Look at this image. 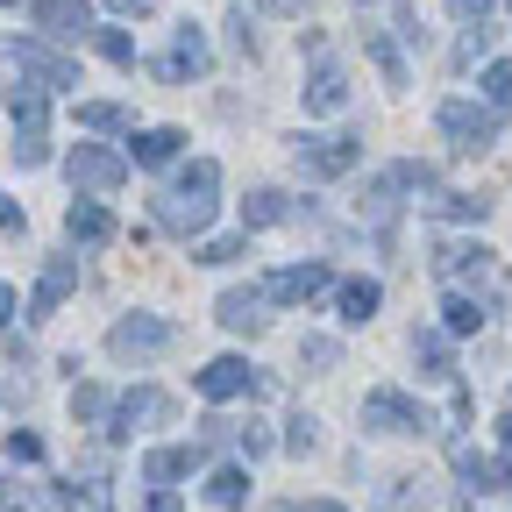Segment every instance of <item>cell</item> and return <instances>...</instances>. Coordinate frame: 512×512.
<instances>
[{"label": "cell", "instance_id": "cell-1", "mask_svg": "<svg viewBox=\"0 0 512 512\" xmlns=\"http://www.w3.org/2000/svg\"><path fill=\"white\" fill-rule=\"evenodd\" d=\"M214 192H221V164H214V157L185 164V171H178V178H171V185L157 192V228H164V235H185V242H192V235H200V228L214 221V207H221Z\"/></svg>", "mask_w": 512, "mask_h": 512}, {"label": "cell", "instance_id": "cell-2", "mask_svg": "<svg viewBox=\"0 0 512 512\" xmlns=\"http://www.w3.org/2000/svg\"><path fill=\"white\" fill-rule=\"evenodd\" d=\"M306 114H342L349 107V79H342V64H335V50H328V36H306Z\"/></svg>", "mask_w": 512, "mask_h": 512}, {"label": "cell", "instance_id": "cell-3", "mask_svg": "<svg viewBox=\"0 0 512 512\" xmlns=\"http://www.w3.org/2000/svg\"><path fill=\"white\" fill-rule=\"evenodd\" d=\"M441 136L456 143L463 157H484L491 143H498V107H477V100H441Z\"/></svg>", "mask_w": 512, "mask_h": 512}, {"label": "cell", "instance_id": "cell-4", "mask_svg": "<svg viewBox=\"0 0 512 512\" xmlns=\"http://www.w3.org/2000/svg\"><path fill=\"white\" fill-rule=\"evenodd\" d=\"M8 114H15V136H22L15 157L36 171V164L50 157V143H43V128H50V86H15V93H8Z\"/></svg>", "mask_w": 512, "mask_h": 512}, {"label": "cell", "instance_id": "cell-5", "mask_svg": "<svg viewBox=\"0 0 512 512\" xmlns=\"http://www.w3.org/2000/svg\"><path fill=\"white\" fill-rule=\"evenodd\" d=\"M292 157H299L306 178H342V171L363 164V143H356V136H299Z\"/></svg>", "mask_w": 512, "mask_h": 512}, {"label": "cell", "instance_id": "cell-6", "mask_svg": "<svg viewBox=\"0 0 512 512\" xmlns=\"http://www.w3.org/2000/svg\"><path fill=\"white\" fill-rule=\"evenodd\" d=\"M363 427H370V434H420V427H434V420H427V406L406 399V392H370V399H363Z\"/></svg>", "mask_w": 512, "mask_h": 512}, {"label": "cell", "instance_id": "cell-7", "mask_svg": "<svg viewBox=\"0 0 512 512\" xmlns=\"http://www.w3.org/2000/svg\"><path fill=\"white\" fill-rule=\"evenodd\" d=\"M64 171H72L79 192H114V185L128 178V157H121V150H100V143H79L72 157H64Z\"/></svg>", "mask_w": 512, "mask_h": 512}, {"label": "cell", "instance_id": "cell-8", "mask_svg": "<svg viewBox=\"0 0 512 512\" xmlns=\"http://www.w3.org/2000/svg\"><path fill=\"white\" fill-rule=\"evenodd\" d=\"M192 384H200V399H214V406H221V399H256V392H264V377H256L242 356H214Z\"/></svg>", "mask_w": 512, "mask_h": 512}, {"label": "cell", "instance_id": "cell-9", "mask_svg": "<svg viewBox=\"0 0 512 512\" xmlns=\"http://www.w3.org/2000/svg\"><path fill=\"white\" fill-rule=\"evenodd\" d=\"M207 64H214V57H207V36H200V29H192V22H178V29H171V50L157 57V79H171V86H185V79H200V72H207Z\"/></svg>", "mask_w": 512, "mask_h": 512}, {"label": "cell", "instance_id": "cell-10", "mask_svg": "<svg viewBox=\"0 0 512 512\" xmlns=\"http://www.w3.org/2000/svg\"><path fill=\"white\" fill-rule=\"evenodd\" d=\"M171 320H157V313H128V320H114V335H107V349L114 356H157V349H171Z\"/></svg>", "mask_w": 512, "mask_h": 512}, {"label": "cell", "instance_id": "cell-11", "mask_svg": "<svg viewBox=\"0 0 512 512\" xmlns=\"http://www.w3.org/2000/svg\"><path fill=\"white\" fill-rule=\"evenodd\" d=\"M157 420H171V399L143 384V392L114 399V413H107V434H114V441H128V434H143V427H157Z\"/></svg>", "mask_w": 512, "mask_h": 512}, {"label": "cell", "instance_id": "cell-12", "mask_svg": "<svg viewBox=\"0 0 512 512\" xmlns=\"http://www.w3.org/2000/svg\"><path fill=\"white\" fill-rule=\"evenodd\" d=\"M328 285H335V271H328V264H285V271H271V278H264V292H271L278 306H306V299H320Z\"/></svg>", "mask_w": 512, "mask_h": 512}, {"label": "cell", "instance_id": "cell-13", "mask_svg": "<svg viewBox=\"0 0 512 512\" xmlns=\"http://www.w3.org/2000/svg\"><path fill=\"white\" fill-rule=\"evenodd\" d=\"M264 299H271V292H256V285H249V292H242V285L221 292V328H228V335H264V328H271Z\"/></svg>", "mask_w": 512, "mask_h": 512}, {"label": "cell", "instance_id": "cell-14", "mask_svg": "<svg viewBox=\"0 0 512 512\" xmlns=\"http://www.w3.org/2000/svg\"><path fill=\"white\" fill-rule=\"evenodd\" d=\"M36 29L43 36H64V43H72V36H100L86 0H36Z\"/></svg>", "mask_w": 512, "mask_h": 512}, {"label": "cell", "instance_id": "cell-15", "mask_svg": "<svg viewBox=\"0 0 512 512\" xmlns=\"http://www.w3.org/2000/svg\"><path fill=\"white\" fill-rule=\"evenodd\" d=\"M8 57L22 64L29 79H43L50 93H57V86H79V64H72V57H57V50H43V43H15Z\"/></svg>", "mask_w": 512, "mask_h": 512}, {"label": "cell", "instance_id": "cell-16", "mask_svg": "<svg viewBox=\"0 0 512 512\" xmlns=\"http://www.w3.org/2000/svg\"><path fill=\"white\" fill-rule=\"evenodd\" d=\"M72 292H79V256H57V264L36 278V299H29V313H36V320H50L64 299H72Z\"/></svg>", "mask_w": 512, "mask_h": 512}, {"label": "cell", "instance_id": "cell-17", "mask_svg": "<svg viewBox=\"0 0 512 512\" xmlns=\"http://www.w3.org/2000/svg\"><path fill=\"white\" fill-rule=\"evenodd\" d=\"M456 477H463V484H477V491L512 484V448H498V456H484V448H456Z\"/></svg>", "mask_w": 512, "mask_h": 512}, {"label": "cell", "instance_id": "cell-18", "mask_svg": "<svg viewBox=\"0 0 512 512\" xmlns=\"http://www.w3.org/2000/svg\"><path fill=\"white\" fill-rule=\"evenodd\" d=\"M434 271L456 285V278H491V249L484 242H441L434 249Z\"/></svg>", "mask_w": 512, "mask_h": 512}, {"label": "cell", "instance_id": "cell-19", "mask_svg": "<svg viewBox=\"0 0 512 512\" xmlns=\"http://www.w3.org/2000/svg\"><path fill=\"white\" fill-rule=\"evenodd\" d=\"M64 235L86 242V249H100V242H114V214H107V207H93V200H79L72 214H64Z\"/></svg>", "mask_w": 512, "mask_h": 512}, {"label": "cell", "instance_id": "cell-20", "mask_svg": "<svg viewBox=\"0 0 512 512\" xmlns=\"http://www.w3.org/2000/svg\"><path fill=\"white\" fill-rule=\"evenodd\" d=\"M335 306H342L349 328H363V320L384 306V292H377V278H342V285H335Z\"/></svg>", "mask_w": 512, "mask_h": 512}, {"label": "cell", "instance_id": "cell-21", "mask_svg": "<svg viewBox=\"0 0 512 512\" xmlns=\"http://www.w3.org/2000/svg\"><path fill=\"white\" fill-rule=\"evenodd\" d=\"M178 143H185L178 128H136V136H128V157L157 171V164H171V157H178Z\"/></svg>", "mask_w": 512, "mask_h": 512}, {"label": "cell", "instance_id": "cell-22", "mask_svg": "<svg viewBox=\"0 0 512 512\" xmlns=\"http://www.w3.org/2000/svg\"><path fill=\"white\" fill-rule=\"evenodd\" d=\"M278 221H292V200L278 185H264V192H249V200H242V228H278Z\"/></svg>", "mask_w": 512, "mask_h": 512}, {"label": "cell", "instance_id": "cell-23", "mask_svg": "<svg viewBox=\"0 0 512 512\" xmlns=\"http://www.w3.org/2000/svg\"><path fill=\"white\" fill-rule=\"evenodd\" d=\"M363 50L377 57V72H384V86H406L413 72H406V57H399V43L384 36V29H363Z\"/></svg>", "mask_w": 512, "mask_h": 512}, {"label": "cell", "instance_id": "cell-24", "mask_svg": "<svg viewBox=\"0 0 512 512\" xmlns=\"http://www.w3.org/2000/svg\"><path fill=\"white\" fill-rule=\"evenodd\" d=\"M192 463H200V448H150V456H143V477H150V484H171V477H185Z\"/></svg>", "mask_w": 512, "mask_h": 512}, {"label": "cell", "instance_id": "cell-25", "mask_svg": "<svg viewBox=\"0 0 512 512\" xmlns=\"http://www.w3.org/2000/svg\"><path fill=\"white\" fill-rule=\"evenodd\" d=\"M79 128H93V136H136V128H128V107H114V100H86Z\"/></svg>", "mask_w": 512, "mask_h": 512}, {"label": "cell", "instance_id": "cell-26", "mask_svg": "<svg viewBox=\"0 0 512 512\" xmlns=\"http://www.w3.org/2000/svg\"><path fill=\"white\" fill-rule=\"evenodd\" d=\"M207 498H214L221 512H242V505H249V470H214V477H207Z\"/></svg>", "mask_w": 512, "mask_h": 512}, {"label": "cell", "instance_id": "cell-27", "mask_svg": "<svg viewBox=\"0 0 512 512\" xmlns=\"http://www.w3.org/2000/svg\"><path fill=\"white\" fill-rule=\"evenodd\" d=\"M441 320H448V335H477V328H484V306H477L470 292H448Z\"/></svg>", "mask_w": 512, "mask_h": 512}, {"label": "cell", "instance_id": "cell-28", "mask_svg": "<svg viewBox=\"0 0 512 512\" xmlns=\"http://www.w3.org/2000/svg\"><path fill=\"white\" fill-rule=\"evenodd\" d=\"M427 207H434L441 221H477L491 200H470V192H441V185H434V192H427Z\"/></svg>", "mask_w": 512, "mask_h": 512}, {"label": "cell", "instance_id": "cell-29", "mask_svg": "<svg viewBox=\"0 0 512 512\" xmlns=\"http://www.w3.org/2000/svg\"><path fill=\"white\" fill-rule=\"evenodd\" d=\"M413 356L427 363V377H456L448 370V335H413Z\"/></svg>", "mask_w": 512, "mask_h": 512}, {"label": "cell", "instance_id": "cell-30", "mask_svg": "<svg viewBox=\"0 0 512 512\" xmlns=\"http://www.w3.org/2000/svg\"><path fill=\"white\" fill-rule=\"evenodd\" d=\"M484 107H512V64H484Z\"/></svg>", "mask_w": 512, "mask_h": 512}, {"label": "cell", "instance_id": "cell-31", "mask_svg": "<svg viewBox=\"0 0 512 512\" xmlns=\"http://www.w3.org/2000/svg\"><path fill=\"white\" fill-rule=\"evenodd\" d=\"M235 256H242V235H207L192 249V264H235Z\"/></svg>", "mask_w": 512, "mask_h": 512}, {"label": "cell", "instance_id": "cell-32", "mask_svg": "<svg viewBox=\"0 0 512 512\" xmlns=\"http://www.w3.org/2000/svg\"><path fill=\"white\" fill-rule=\"evenodd\" d=\"M299 363H313V370H335V363H342V349H335L328 335H306V342H299Z\"/></svg>", "mask_w": 512, "mask_h": 512}, {"label": "cell", "instance_id": "cell-33", "mask_svg": "<svg viewBox=\"0 0 512 512\" xmlns=\"http://www.w3.org/2000/svg\"><path fill=\"white\" fill-rule=\"evenodd\" d=\"M93 43H100V57H107V64H136V43H128L121 29H100Z\"/></svg>", "mask_w": 512, "mask_h": 512}, {"label": "cell", "instance_id": "cell-34", "mask_svg": "<svg viewBox=\"0 0 512 512\" xmlns=\"http://www.w3.org/2000/svg\"><path fill=\"white\" fill-rule=\"evenodd\" d=\"M72 413H79V420H100V413H114V406H107L100 384H79V392H72Z\"/></svg>", "mask_w": 512, "mask_h": 512}, {"label": "cell", "instance_id": "cell-35", "mask_svg": "<svg viewBox=\"0 0 512 512\" xmlns=\"http://www.w3.org/2000/svg\"><path fill=\"white\" fill-rule=\"evenodd\" d=\"M484 50H491V29H484V22H470V36L456 43V72H463V64H477Z\"/></svg>", "mask_w": 512, "mask_h": 512}, {"label": "cell", "instance_id": "cell-36", "mask_svg": "<svg viewBox=\"0 0 512 512\" xmlns=\"http://www.w3.org/2000/svg\"><path fill=\"white\" fill-rule=\"evenodd\" d=\"M8 456H15V463H43V434L15 427V434H8Z\"/></svg>", "mask_w": 512, "mask_h": 512}, {"label": "cell", "instance_id": "cell-37", "mask_svg": "<svg viewBox=\"0 0 512 512\" xmlns=\"http://www.w3.org/2000/svg\"><path fill=\"white\" fill-rule=\"evenodd\" d=\"M285 448H292V456H306V448H313V420H306V413L292 420V434H285Z\"/></svg>", "mask_w": 512, "mask_h": 512}, {"label": "cell", "instance_id": "cell-38", "mask_svg": "<svg viewBox=\"0 0 512 512\" xmlns=\"http://www.w3.org/2000/svg\"><path fill=\"white\" fill-rule=\"evenodd\" d=\"M15 228H22V207L8 200V192H0V235H15Z\"/></svg>", "mask_w": 512, "mask_h": 512}, {"label": "cell", "instance_id": "cell-39", "mask_svg": "<svg viewBox=\"0 0 512 512\" xmlns=\"http://www.w3.org/2000/svg\"><path fill=\"white\" fill-rule=\"evenodd\" d=\"M448 8H456L463 22H484V8H491V0H448Z\"/></svg>", "mask_w": 512, "mask_h": 512}, {"label": "cell", "instance_id": "cell-40", "mask_svg": "<svg viewBox=\"0 0 512 512\" xmlns=\"http://www.w3.org/2000/svg\"><path fill=\"white\" fill-rule=\"evenodd\" d=\"M271 512H342L335 498H313V505H271Z\"/></svg>", "mask_w": 512, "mask_h": 512}, {"label": "cell", "instance_id": "cell-41", "mask_svg": "<svg viewBox=\"0 0 512 512\" xmlns=\"http://www.w3.org/2000/svg\"><path fill=\"white\" fill-rule=\"evenodd\" d=\"M8 320H15V292L0 285V335H8Z\"/></svg>", "mask_w": 512, "mask_h": 512}, {"label": "cell", "instance_id": "cell-42", "mask_svg": "<svg viewBox=\"0 0 512 512\" xmlns=\"http://www.w3.org/2000/svg\"><path fill=\"white\" fill-rule=\"evenodd\" d=\"M107 8H114V15H143V8H150V0H107Z\"/></svg>", "mask_w": 512, "mask_h": 512}, {"label": "cell", "instance_id": "cell-43", "mask_svg": "<svg viewBox=\"0 0 512 512\" xmlns=\"http://www.w3.org/2000/svg\"><path fill=\"white\" fill-rule=\"evenodd\" d=\"M150 512H178V491H157V498H150Z\"/></svg>", "mask_w": 512, "mask_h": 512}, {"label": "cell", "instance_id": "cell-44", "mask_svg": "<svg viewBox=\"0 0 512 512\" xmlns=\"http://www.w3.org/2000/svg\"><path fill=\"white\" fill-rule=\"evenodd\" d=\"M498 448H512V413H505V420H498Z\"/></svg>", "mask_w": 512, "mask_h": 512}, {"label": "cell", "instance_id": "cell-45", "mask_svg": "<svg viewBox=\"0 0 512 512\" xmlns=\"http://www.w3.org/2000/svg\"><path fill=\"white\" fill-rule=\"evenodd\" d=\"M271 8H278V15H299V8H306V0H271Z\"/></svg>", "mask_w": 512, "mask_h": 512}, {"label": "cell", "instance_id": "cell-46", "mask_svg": "<svg viewBox=\"0 0 512 512\" xmlns=\"http://www.w3.org/2000/svg\"><path fill=\"white\" fill-rule=\"evenodd\" d=\"M0 8H22V0H0Z\"/></svg>", "mask_w": 512, "mask_h": 512}, {"label": "cell", "instance_id": "cell-47", "mask_svg": "<svg viewBox=\"0 0 512 512\" xmlns=\"http://www.w3.org/2000/svg\"><path fill=\"white\" fill-rule=\"evenodd\" d=\"M356 8H370V0H356Z\"/></svg>", "mask_w": 512, "mask_h": 512}, {"label": "cell", "instance_id": "cell-48", "mask_svg": "<svg viewBox=\"0 0 512 512\" xmlns=\"http://www.w3.org/2000/svg\"><path fill=\"white\" fill-rule=\"evenodd\" d=\"M505 15H512V0H505Z\"/></svg>", "mask_w": 512, "mask_h": 512}, {"label": "cell", "instance_id": "cell-49", "mask_svg": "<svg viewBox=\"0 0 512 512\" xmlns=\"http://www.w3.org/2000/svg\"><path fill=\"white\" fill-rule=\"evenodd\" d=\"M8 512H15V505H8Z\"/></svg>", "mask_w": 512, "mask_h": 512}]
</instances>
